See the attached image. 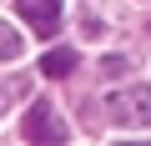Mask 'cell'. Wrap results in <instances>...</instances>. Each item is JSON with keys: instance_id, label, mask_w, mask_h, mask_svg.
Returning <instances> with one entry per match:
<instances>
[{"instance_id": "cell-2", "label": "cell", "mask_w": 151, "mask_h": 146, "mask_svg": "<svg viewBox=\"0 0 151 146\" xmlns=\"http://www.w3.org/2000/svg\"><path fill=\"white\" fill-rule=\"evenodd\" d=\"M25 141H65V121L55 116L50 101H35L25 111Z\"/></svg>"}, {"instance_id": "cell-3", "label": "cell", "mask_w": 151, "mask_h": 146, "mask_svg": "<svg viewBox=\"0 0 151 146\" xmlns=\"http://www.w3.org/2000/svg\"><path fill=\"white\" fill-rule=\"evenodd\" d=\"M20 5V20L35 30V35H55L60 25V0H15Z\"/></svg>"}, {"instance_id": "cell-1", "label": "cell", "mask_w": 151, "mask_h": 146, "mask_svg": "<svg viewBox=\"0 0 151 146\" xmlns=\"http://www.w3.org/2000/svg\"><path fill=\"white\" fill-rule=\"evenodd\" d=\"M106 116L116 126H131V131H151V86L136 81V86H121L106 96Z\"/></svg>"}, {"instance_id": "cell-5", "label": "cell", "mask_w": 151, "mask_h": 146, "mask_svg": "<svg viewBox=\"0 0 151 146\" xmlns=\"http://www.w3.org/2000/svg\"><path fill=\"white\" fill-rule=\"evenodd\" d=\"M25 50V40H20V30L10 25V20H0V60H15Z\"/></svg>"}, {"instance_id": "cell-6", "label": "cell", "mask_w": 151, "mask_h": 146, "mask_svg": "<svg viewBox=\"0 0 151 146\" xmlns=\"http://www.w3.org/2000/svg\"><path fill=\"white\" fill-rule=\"evenodd\" d=\"M126 70H131V60H126V55H106V60H101V76H111V81H121Z\"/></svg>"}, {"instance_id": "cell-7", "label": "cell", "mask_w": 151, "mask_h": 146, "mask_svg": "<svg viewBox=\"0 0 151 146\" xmlns=\"http://www.w3.org/2000/svg\"><path fill=\"white\" fill-rule=\"evenodd\" d=\"M146 30H151V20H146Z\"/></svg>"}, {"instance_id": "cell-4", "label": "cell", "mask_w": 151, "mask_h": 146, "mask_svg": "<svg viewBox=\"0 0 151 146\" xmlns=\"http://www.w3.org/2000/svg\"><path fill=\"white\" fill-rule=\"evenodd\" d=\"M40 70H45L50 81L70 76V70H76V50H70V45H55V50H45V55H40Z\"/></svg>"}]
</instances>
